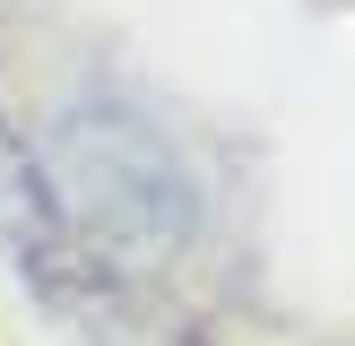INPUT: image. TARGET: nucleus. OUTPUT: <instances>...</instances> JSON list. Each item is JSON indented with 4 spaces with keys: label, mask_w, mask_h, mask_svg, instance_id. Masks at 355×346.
Wrapping results in <instances>:
<instances>
[{
    "label": "nucleus",
    "mask_w": 355,
    "mask_h": 346,
    "mask_svg": "<svg viewBox=\"0 0 355 346\" xmlns=\"http://www.w3.org/2000/svg\"><path fill=\"white\" fill-rule=\"evenodd\" d=\"M69 147H78V173L69 182L87 190V217H104L130 251H148V242H173L191 225V182H182V156H173V138L156 130V121H130V113H87L78 130H69Z\"/></svg>",
    "instance_id": "1"
}]
</instances>
